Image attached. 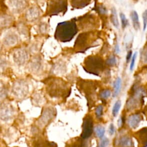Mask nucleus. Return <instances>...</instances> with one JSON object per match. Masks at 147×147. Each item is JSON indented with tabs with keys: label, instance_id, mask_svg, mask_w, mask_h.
<instances>
[{
	"label": "nucleus",
	"instance_id": "1",
	"mask_svg": "<svg viewBox=\"0 0 147 147\" xmlns=\"http://www.w3.org/2000/svg\"><path fill=\"white\" fill-rule=\"evenodd\" d=\"M42 82L47 94L52 99L65 100L71 94V84L59 76H49Z\"/></svg>",
	"mask_w": 147,
	"mask_h": 147
},
{
	"label": "nucleus",
	"instance_id": "2",
	"mask_svg": "<svg viewBox=\"0 0 147 147\" xmlns=\"http://www.w3.org/2000/svg\"><path fill=\"white\" fill-rule=\"evenodd\" d=\"M75 18L69 21L59 22L56 28L55 38L56 40L62 42H69L78 32Z\"/></svg>",
	"mask_w": 147,
	"mask_h": 147
},
{
	"label": "nucleus",
	"instance_id": "3",
	"mask_svg": "<svg viewBox=\"0 0 147 147\" xmlns=\"http://www.w3.org/2000/svg\"><path fill=\"white\" fill-rule=\"evenodd\" d=\"M57 114L56 110L52 106L44 107L42 109L41 115L36 121L34 126L32 128L33 133H40L55 118Z\"/></svg>",
	"mask_w": 147,
	"mask_h": 147
},
{
	"label": "nucleus",
	"instance_id": "4",
	"mask_svg": "<svg viewBox=\"0 0 147 147\" xmlns=\"http://www.w3.org/2000/svg\"><path fill=\"white\" fill-rule=\"evenodd\" d=\"M68 0H47V7L42 17L64 15L67 11Z\"/></svg>",
	"mask_w": 147,
	"mask_h": 147
},
{
	"label": "nucleus",
	"instance_id": "5",
	"mask_svg": "<svg viewBox=\"0 0 147 147\" xmlns=\"http://www.w3.org/2000/svg\"><path fill=\"white\" fill-rule=\"evenodd\" d=\"M11 91L15 98L18 99H23L29 94V83L25 79H17L13 83Z\"/></svg>",
	"mask_w": 147,
	"mask_h": 147
},
{
	"label": "nucleus",
	"instance_id": "6",
	"mask_svg": "<svg viewBox=\"0 0 147 147\" xmlns=\"http://www.w3.org/2000/svg\"><path fill=\"white\" fill-rule=\"evenodd\" d=\"M30 53L25 47L14 48L11 53V59L13 63L18 67H26L29 59Z\"/></svg>",
	"mask_w": 147,
	"mask_h": 147
},
{
	"label": "nucleus",
	"instance_id": "7",
	"mask_svg": "<svg viewBox=\"0 0 147 147\" xmlns=\"http://www.w3.org/2000/svg\"><path fill=\"white\" fill-rule=\"evenodd\" d=\"M0 41L3 47L6 48H11L18 45L21 39L14 28L11 29H6V30L2 34Z\"/></svg>",
	"mask_w": 147,
	"mask_h": 147
},
{
	"label": "nucleus",
	"instance_id": "8",
	"mask_svg": "<svg viewBox=\"0 0 147 147\" xmlns=\"http://www.w3.org/2000/svg\"><path fill=\"white\" fill-rule=\"evenodd\" d=\"M8 11L13 15H20L29 7L27 0H4Z\"/></svg>",
	"mask_w": 147,
	"mask_h": 147
},
{
	"label": "nucleus",
	"instance_id": "9",
	"mask_svg": "<svg viewBox=\"0 0 147 147\" xmlns=\"http://www.w3.org/2000/svg\"><path fill=\"white\" fill-rule=\"evenodd\" d=\"M26 67L30 74L33 75L41 74L44 69V60L40 53L32 55Z\"/></svg>",
	"mask_w": 147,
	"mask_h": 147
},
{
	"label": "nucleus",
	"instance_id": "10",
	"mask_svg": "<svg viewBox=\"0 0 147 147\" xmlns=\"http://www.w3.org/2000/svg\"><path fill=\"white\" fill-rule=\"evenodd\" d=\"M42 11L40 6L37 5H32L29 6L24 13V20L27 23L37 22L40 20Z\"/></svg>",
	"mask_w": 147,
	"mask_h": 147
},
{
	"label": "nucleus",
	"instance_id": "11",
	"mask_svg": "<svg viewBox=\"0 0 147 147\" xmlns=\"http://www.w3.org/2000/svg\"><path fill=\"white\" fill-rule=\"evenodd\" d=\"M67 60L64 57H57L52 62L50 72L53 76H59L60 75H64L67 70Z\"/></svg>",
	"mask_w": 147,
	"mask_h": 147
},
{
	"label": "nucleus",
	"instance_id": "12",
	"mask_svg": "<svg viewBox=\"0 0 147 147\" xmlns=\"http://www.w3.org/2000/svg\"><path fill=\"white\" fill-rule=\"evenodd\" d=\"M15 28L20 37L21 41L27 42L30 38V28L27 22L24 20H18L15 26Z\"/></svg>",
	"mask_w": 147,
	"mask_h": 147
},
{
	"label": "nucleus",
	"instance_id": "13",
	"mask_svg": "<svg viewBox=\"0 0 147 147\" xmlns=\"http://www.w3.org/2000/svg\"><path fill=\"white\" fill-rule=\"evenodd\" d=\"M100 64L98 59L94 56H88L84 61L83 68L89 73L96 75L99 72Z\"/></svg>",
	"mask_w": 147,
	"mask_h": 147
},
{
	"label": "nucleus",
	"instance_id": "14",
	"mask_svg": "<svg viewBox=\"0 0 147 147\" xmlns=\"http://www.w3.org/2000/svg\"><path fill=\"white\" fill-rule=\"evenodd\" d=\"M14 18L7 9H0V29H9L14 24Z\"/></svg>",
	"mask_w": 147,
	"mask_h": 147
},
{
	"label": "nucleus",
	"instance_id": "15",
	"mask_svg": "<svg viewBox=\"0 0 147 147\" xmlns=\"http://www.w3.org/2000/svg\"><path fill=\"white\" fill-rule=\"evenodd\" d=\"M93 132V120L90 115H86L83 121L82 131L80 137L87 140L91 137Z\"/></svg>",
	"mask_w": 147,
	"mask_h": 147
},
{
	"label": "nucleus",
	"instance_id": "16",
	"mask_svg": "<svg viewBox=\"0 0 147 147\" xmlns=\"http://www.w3.org/2000/svg\"><path fill=\"white\" fill-rule=\"evenodd\" d=\"M14 110L11 105L9 103H3L0 106V119L8 121L13 117Z\"/></svg>",
	"mask_w": 147,
	"mask_h": 147
},
{
	"label": "nucleus",
	"instance_id": "17",
	"mask_svg": "<svg viewBox=\"0 0 147 147\" xmlns=\"http://www.w3.org/2000/svg\"><path fill=\"white\" fill-rule=\"evenodd\" d=\"M34 136V138L31 142L32 147H57L55 142L45 140L40 133L36 134Z\"/></svg>",
	"mask_w": 147,
	"mask_h": 147
},
{
	"label": "nucleus",
	"instance_id": "18",
	"mask_svg": "<svg viewBox=\"0 0 147 147\" xmlns=\"http://www.w3.org/2000/svg\"><path fill=\"white\" fill-rule=\"evenodd\" d=\"M41 39H42L41 37H37L29 44L28 48H27L30 55H33L39 53L43 43V41Z\"/></svg>",
	"mask_w": 147,
	"mask_h": 147
},
{
	"label": "nucleus",
	"instance_id": "19",
	"mask_svg": "<svg viewBox=\"0 0 147 147\" xmlns=\"http://www.w3.org/2000/svg\"><path fill=\"white\" fill-rule=\"evenodd\" d=\"M36 31L38 34L42 36L48 34L49 31V24L47 21L40 20L37 22Z\"/></svg>",
	"mask_w": 147,
	"mask_h": 147
},
{
	"label": "nucleus",
	"instance_id": "20",
	"mask_svg": "<svg viewBox=\"0 0 147 147\" xmlns=\"http://www.w3.org/2000/svg\"><path fill=\"white\" fill-rule=\"evenodd\" d=\"M66 147H87V145L85 142V140L81 137H76L68 142Z\"/></svg>",
	"mask_w": 147,
	"mask_h": 147
},
{
	"label": "nucleus",
	"instance_id": "21",
	"mask_svg": "<svg viewBox=\"0 0 147 147\" xmlns=\"http://www.w3.org/2000/svg\"><path fill=\"white\" fill-rule=\"evenodd\" d=\"M141 116L140 114H136L130 115L127 120L128 124L131 128L136 129L139 125L141 121Z\"/></svg>",
	"mask_w": 147,
	"mask_h": 147
},
{
	"label": "nucleus",
	"instance_id": "22",
	"mask_svg": "<svg viewBox=\"0 0 147 147\" xmlns=\"http://www.w3.org/2000/svg\"><path fill=\"white\" fill-rule=\"evenodd\" d=\"M71 6L73 8L80 9L86 6L89 3V0H69Z\"/></svg>",
	"mask_w": 147,
	"mask_h": 147
},
{
	"label": "nucleus",
	"instance_id": "23",
	"mask_svg": "<svg viewBox=\"0 0 147 147\" xmlns=\"http://www.w3.org/2000/svg\"><path fill=\"white\" fill-rule=\"evenodd\" d=\"M9 68V63L7 59L2 56H0V75L6 73Z\"/></svg>",
	"mask_w": 147,
	"mask_h": 147
},
{
	"label": "nucleus",
	"instance_id": "24",
	"mask_svg": "<svg viewBox=\"0 0 147 147\" xmlns=\"http://www.w3.org/2000/svg\"><path fill=\"white\" fill-rule=\"evenodd\" d=\"M45 101L44 97L41 93L38 92H34L32 95V102L34 105L40 106Z\"/></svg>",
	"mask_w": 147,
	"mask_h": 147
},
{
	"label": "nucleus",
	"instance_id": "25",
	"mask_svg": "<svg viewBox=\"0 0 147 147\" xmlns=\"http://www.w3.org/2000/svg\"><path fill=\"white\" fill-rule=\"evenodd\" d=\"M110 20L111 22L114 25V27L116 28H118L119 26V21H118V18L117 16V11L115 7H112L111 10V16H110Z\"/></svg>",
	"mask_w": 147,
	"mask_h": 147
},
{
	"label": "nucleus",
	"instance_id": "26",
	"mask_svg": "<svg viewBox=\"0 0 147 147\" xmlns=\"http://www.w3.org/2000/svg\"><path fill=\"white\" fill-rule=\"evenodd\" d=\"M131 18L133 22V26L134 28L137 30L140 29V22H139V18H138V15L136 11H132L130 14Z\"/></svg>",
	"mask_w": 147,
	"mask_h": 147
},
{
	"label": "nucleus",
	"instance_id": "27",
	"mask_svg": "<svg viewBox=\"0 0 147 147\" xmlns=\"http://www.w3.org/2000/svg\"><path fill=\"white\" fill-rule=\"evenodd\" d=\"M132 141L128 136H123L119 140V145L123 147H129L132 145Z\"/></svg>",
	"mask_w": 147,
	"mask_h": 147
},
{
	"label": "nucleus",
	"instance_id": "28",
	"mask_svg": "<svg viewBox=\"0 0 147 147\" xmlns=\"http://www.w3.org/2000/svg\"><path fill=\"white\" fill-rule=\"evenodd\" d=\"M139 137L144 147H147V128H144L140 130Z\"/></svg>",
	"mask_w": 147,
	"mask_h": 147
},
{
	"label": "nucleus",
	"instance_id": "29",
	"mask_svg": "<svg viewBox=\"0 0 147 147\" xmlns=\"http://www.w3.org/2000/svg\"><path fill=\"white\" fill-rule=\"evenodd\" d=\"M121 87V79L119 77H118L115 80L114 83V94H113L114 97L116 96L118 94L119 92L120 91Z\"/></svg>",
	"mask_w": 147,
	"mask_h": 147
},
{
	"label": "nucleus",
	"instance_id": "30",
	"mask_svg": "<svg viewBox=\"0 0 147 147\" xmlns=\"http://www.w3.org/2000/svg\"><path fill=\"white\" fill-rule=\"evenodd\" d=\"M7 88L3 84H0V101L3 100L7 96Z\"/></svg>",
	"mask_w": 147,
	"mask_h": 147
},
{
	"label": "nucleus",
	"instance_id": "31",
	"mask_svg": "<svg viewBox=\"0 0 147 147\" xmlns=\"http://www.w3.org/2000/svg\"><path fill=\"white\" fill-rule=\"evenodd\" d=\"M121 103L120 100H117L114 103L112 109V114L114 117H115L118 113L119 110L121 108Z\"/></svg>",
	"mask_w": 147,
	"mask_h": 147
},
{
	"label": "nucleus",
	"instance_id": "32",
	"mask_svg": "<svg viewBox=\"0 0 147 147\" xmlns=\"http://www.w3.org/2000/svg\"><path fill=\"white\" fill-rule=\"evenodd\" d=\"M95 131L97 136L99 138H102L104 136V134L105 133V130L103 126H97L95 129Z\"/></svg>",
	"mask_w": 147,
	"mask_h": 147
},
{
	"label": "nucleus",
	"instance_id": "33",
	"mask_svg": "<svg viewBox=\"0 0 147 147\" xmlns=\"http://www.w3.org/2000/svg\"><path fill=\"white\" fill-rule=\"evenodd\" d=\"M119 16H120V18H121V20L122 27L123 29H125L126 27V26L127 25V24H128L127 20L125 15L122 13H120Z\"/></svg>",
	"mask_w": 147,
	"mask_h": 147
},
{
	"label": "nucleus",
	"instance_id": "34",
	"mask_svg": "<svg viewBox=\"0 0 147 147\" xmlns=\"http://www.w3.org/2000/svg\"><path fill=\"white\" fill-rule=\"evenodd\" d=\"M111 95V91L109 90H104L100 93V97L103 99H107Z\"/></svg>",
	"mask_w": 147,
	"mask_h": 147
},
{
	"label": "nucleus",
	"instance_id": "35",
	"mask_svg": "<svg viewBox=\"0 0 147 147\" xmlns=\"http://www.w3.org/2000/svg\"><path fill=\"white\" fill-rule=\"evenodd\" d=\"M142 20H143V29L145 30L147 26V10H145L142 13Z\"/></svg>",
	"mask_w": 147,
	"mask_h": 147
},
{
	"label": "nucleus",
	"instance_id": "36",
	"mask_svg": "<svg viewBox=\"0 0 147 147\" xmlns=\"http://www.w3.org/2000/svg\"><path fill=\"white\" fill-rule=\"evenodd\" d=\"M103 114V106L102 105H99L95 110V114L98 118H100Z\"/></svg>",
	"mask_w": 147,
	"mask_h": 147
},
{
	"label": "nucleus",
	"instance_id": "37",
	"mask_svg": "<svg viewBox=\"0 0 147 147\" xmlns=\"http://www.w3.org/2000/svg\"><path fill=\"white\" fill-rule=\"evenodd\" d=\"M137 52H135L133 53V55L132 56V59L131 60V63H130V71H133L134 67V64H135V61L137 57Z\"/></svg>",
	"mask_w": 147,
	"mask_h": 147
},
{
	"label": "nucleus",
	"instance_id": "38",
	"mask_svg": "<svg viewBox=\"0 0 147 147\" xmlns=\"http://www.w3.org/2000/svg\"><path fill=\"white\" fill-rule=\"evenodd\" d=\"M116 62H117V60L114 56H111L109 57L106 61V63L109 65H114L116 64Z\"/></svg>",
	"mask_w": 147,
	"mask_h": 147
},
{
	"label": "nucleus",
	"instance_id": "39",
	"mask_svg": "<svg viewBox=\"0 0 147 147\" xmlns=\"http://www.w3.org/2000/svg\"><path fill=\"white\" fill-rule=\"evenodd\" d=\"M109 143V139L107 138H105L102 140L99 147H106L108 145Z\"/></svg>",
	"mask_w": 147,
	"mask_h": 147
},
{
	"label": "nucleus",
	"instance_id": "40",
	"mask_svg": "<svg viewBox=\"0 0 147 147\" xmlns=\"http://www.w3.org/2000/svg\"><path fill=\"white\" fill-rule=\"evenodd\" d=\"M109 132L110 135H113L114 132H115V127L113 123H111L109 126Z\"/></svg>",
	"mask_w": 147,
	"mask_h": 147
},
{
	"label": "nucleus",
	"instance_id": "41",
	"mask_svg": "<svg viewBox=\"0 0 147 147\" xmlns=\"http://www.w3.org/2000/svg\"><path fill=\"white\" fill-rule=\"evenodd\" d=\"M99 11L101 14H105L106 13V9L103 6H100L99 7Z\"/></svg>",
	"mask_w": 147,
	"mask_h": 147
},
{
	"label": "nucleus",
	"instance_id": "42",
	"mask_svg": "<svg viewBox=\"0 0 147 147\" xmlns=\"http://www.w3.org/2000/svg\"><path fill=\"white\" fill-rule=\"evenodd\" d=\"M131 55H132V52H131V51H130L128 52V53L127 55V56H126V60H127V61H128V60H129V59H130V57L131 56Z\"/></svg>",
	"mask_w": 147,
	"mask_h": 147
},
{
	"label": "nucleus",
	"instance_id": "43",
	"mask_svg": "<svg viewBox=\"0 0 147 147\" xmlns=\"http://www.w3.org/2000/svg\"><path fill=\"white\" fill-rule=\"evenodd\" d=\"M115 51L117 52V53H118L119 51V46L118 44H117L115 47Z\"/></svg>",
	"mask_w": 147,
	"mask_h": 147
},
{
	"label": "nucleus",
	"instance_id": "44",
	"mask_svg": "<svg viewBox=\"0 0 147 147\" xmlns=\"http://www.w3.org/2000/svg\"><path fill=\"white\" fill-rule=\"evenodd\" d=\"M118 126L119 127L121 126V125H122V118H119V120H118Z\"/></svg>",
	"mask_w": 147,
	"mask_h": 147
},
{
	"label": "nucleus",
	"instance_id": "45",
	"mask_svg": "<svg viewBox=\"0 0 147 147\" xmlns=\"http://www.w3.org/2000/svg\"><path fill=\"white\" fill-rule=\"evenodd\" d=\"M15 147H16V146H15ZM16 147H17V146H16Z\"/></svg>",
	"mask_w": 147,
	"mask_h": 147
},
{
	"label": "nucleus",
	"instance_id": "46",
	"mask_svg": "<svg viewBox=\"0 0 147 147\" xmlns=\"http://www.w3.org/2000/svg\"><path fill=\"white\" fill-rule=\"evenodd\" d=\"M0 36H1V34H0Z\"/></svg>",
	"mask_w": 147,
	"mask_h": 147
}]
</instances>
